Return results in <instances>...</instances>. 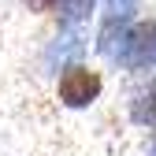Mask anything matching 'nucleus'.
I'll return each instance as SVG.
<instances>
[{
	"instance_id": "1",
	"label": "nucleus",
	"mask_w": 156,
	"mask_h": 156,
	"mask_svg": "<svg viewBox=\"0 0 156 156\" xmlns=\"http://www.w3.org/2000/svg\"><path fill=\"white\" fill-rule=\"evenodd\" d=\"M108 60H115L123 71H149V67H156V19L130 23L123 30V37L115 41Z\"/></svg>"
},
{
	"instance_id": "2",
	"label": "nucleus",
	"mask_w": 156,
	"mask_h": 156,
	"mask_svg": "<svg viewBox=\"0 0 156 156\" xmlns=\"http://www.w3.org/2000/svg\"><path fill=\"white\" fill-rule=\"evenodd\" d=\"M101 89H104L101 74L93 67H86V63L63 67L60 82H56V97H60V104H67V108H89L97 97H101Z\"/></svg>"
},
{
	"instance_id": "3",
	"label": "nucleus",
	"mask_w": 156,
	"mask_h": 156,
	"mask_svg": "<svg viewBox=\"0 0 156 156\" xmlns=\"http://www.w3.org/2000/svg\"><path fill=\"white\" fill-rule=\"evenodd\" d=\"M134 11H138V0H104V15H101V37H97V48L104 56H112L115 41L123 37V30L134 23Z\"/></svg>"
},
{
	"instance_id": "4",
	"label": "nucleus",
	"mask_w": 156,
	"mask_h": 156,
	"mask_svg": "<svg viewBox=\"0 0 156 156\" xmlns=\"http://www.w3.org/2000/svg\"><path fill=\"white\" fill-rule=\"evenodd\" d=\"M130 119L138 126H152L156 130V78H149V86L141 93H134L130 101Z\"/></svg>"
},
{
	"instance_id": "5",
	"label": "nucleus",
	"mask_w": 156,
	"mask_h": 156,
	"mask_svg": "<svg viewBox=\"0 0 156 156\" xmlns=\"http://www.w3.org/2000/svg\"><path fill=\"white\" fill-rule=\"evenodd\" d=\"M23 4H26L30 11H56V8H60V0H23Z\"/></svg>"
},
{
	"instance_id": "6",
	"label": "nucleus",
	"mask_w": 156,
	"mask_h": 156,
	"mask_svg": "<svg viewBox=\"0 0 156 156\" xmlns=\"http://www.w3.org/2000/svg\"><path fill=\"white\" fill-rule=\"evenodd\" d=\"M152 152H156V145H152Z\"/></svg>"
}]
</instances>
